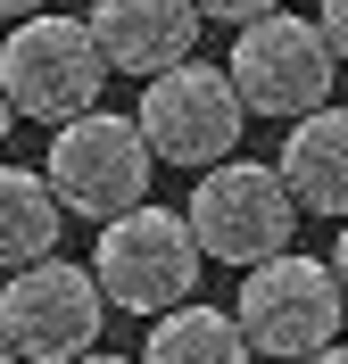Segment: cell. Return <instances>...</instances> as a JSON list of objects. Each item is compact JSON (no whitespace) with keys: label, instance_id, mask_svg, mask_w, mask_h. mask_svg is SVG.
Returning a JSON list of instances; mask_svg holds the SVG:
<instances>
[{"label":"cell","instance_id":"obj_1","mask_svg":"<svg viewBox=\"0 0 348 364\" xmlns=\"http://www.w3.org/2000/svg\"><path fill=\"white\" fill-rule=\"evenodd\" d=\"M340 315H348V298L332 282V265L299 257V249L249 265V282L232 298V323H241L249 356H282V364H307L324 348H340Z\"/></svg>","mask_w":348,"mask_h":364},{"label":"cell","instance_id":"obj_2","mask_svg":"<svg viewBox=\"0 0 348 364\" xmlns=\"http://www.w3.org/2000/svg\"><path fill=\"white\" fill-rule=\"evenodd\" d=\"M199 265H208V257L191 249L183 207H133V215L100 224V249H92L100 298H108V306H125V315H149V323L174 315V306H191Z\"/></svg>","mask_w":348,"mask_h":364},{"label":"cell","instance_id":"obj_3","mask_svg":"<svg viewBox=\"0 0 348 364\" xmlns=\"http://www.w3.org/2000/svg\"><path fill=\"white\" fill-rule=\"evenodd\" d=\"M100 83H108V67H100L92 33H83V17H17L9 25V42H0V100H9V116H33V124H75V116L100 108Z\"/></svg>","mask_w":348,"mask_h":364},{"label":"cell","instance_id":"obj_4","mask_svg":"<svg viewBox=\"0 0 348 364\" xmlns=\"http://www.w3.org/2000/svg\"><path fill=\"white\" fill-rule=\"evenodd\" d=\"M149 174H158V158H149L141 124L133 116H108V108L58 124L50 133V158H42L50 199L67 207V215H100V224L149 207Z\"/></svg>","mask_w":348,"mask_h":364},{"label":"cell","instance_id":"obj_5","mask_svg":"<svg viewBox=\"0 0 348 364\" xmlns=\"http://www.w3.org/2000/svg\"><path fill=\"white\" fill-rule=\"evenodd\" d=\"M232 100H241V116H274V124H307L315 108H332V50L324 33H315V17H282V9H265L257 25H241L232 33Z\"/></svg>","mask_w":348,"mask_h":364},{"label":"cell","instance_id":"obj_6","mask_svg":"<svg viewBox=\"0 0 348 364\" xmlns=\"http://www.w3.org/2000/svg\"><path fill=\"white\" fill-rule=\"evenodd\" d=\"M100 323H108V298H100L92 265H67V257H42L0 282V340L17 364H83L100 356Z\"/></svg>","mask_w":348,"mask_h":364},{"label":"cell","instance_id":"obj_7","mask_svg":"<svg viewBox=\"0 0 348 364\" xmlns=\"http://www.w3.org/2000/svg\"><path fill=\"white\" fill-rule=\"evenodd\" d=\"M191 224V249L216 257V265H265V257H290V232H299V207H290V191H282L274 166H208L199 174V191H191L183 207Z\"/></svg>","mask_w":348,"mask_h":364},{"label":"cell","instance_id":"obj_8","mask_svg":"<svg viewBox=\"0 0 348 364\" xmlns=\"http://www.w3.org/2000/svg\"><path fill=\"white\" fill-rule=\"evenodd\" d=\"M141 141H149V158L158 166H191V174H208V166H232L241 149V100H232V75L208 67V58H191V67L158 75V83H141Z\"/></svg>","mask_w":348,"mask_h":364},{"label":"cell","instance_id":"obj_9","mask_svg":"<svg viewBox=\"0 0 348 364\" xmlns=\"http://www.w3.org/2000/svg\"><path fill=\"white\" fill-rule=\"evenodd\" d=\"M83 33H92L108 75H141V83L199 58V9L191 0H100V9H83Z\"/></svg>","mask_w":348,"mask_h":364},{"label":"cell","instance_id":"obj_10","mask_svg":"<svg viewBox=\"0 0 348 364\" xmlns=\"http://www.w3.org/2000/svg\"><path fill=\"white\" fill-rule=\"evenodd\" d=\"M274 174L299 215H340L348 224V108H315L307 124H290Z\"/></svg>","mask_w":348,"mask_h":364},{"label":"cell","instance_id":"obj_11","mask_svg":"<svg viewBox=\"0 0 348 364\" xmlns=\"http://www.w3.org/2000/svg\"><path fill=\"white\" fill-rule=\"evenodd\" d=\"M58 232H67V207L50 199V182L25 166H0V273L58 257Z\"/></svg>","mask_w":348,"mask_h":364},{"label":"cell","instance_id":"obj_12","mask_svg":"<svg viewBox=\"0 0 348 364\" xmlns=\"http://www.w3.org/2000/svg\"><path fill=\"white\" fill-rule=\"evenodd\" d=\"M141 364H257L249 340H241V323L224 306H174V315L149 323V340H141Z\"/></svg>","mask_w":348,"mask_h":364},{"label":"cell","instance_id":"obj_13","mask_svg":"<svg viewBox=\"0 0 348 364\" xmlns=\"http://www.w3.org/2000/svg\"><path fill=\"white\" fill-rule=\"evenodd\" d=\"M315 33H324L332 67H348V0H324V9H315Z\"/></svg>","mask_w":348,"mask_h":364},{"label":"cell","instance_id":"obj_14","mask_svg":"<svg viewBox=\"0 0 348 364\" xmlns=\"http://www.w3.org/2000/svg\"><path fill=\"white\" fill-rule=\"evenodd\" d=\"M324 265H332V282H340V298H348V224H340V240H332V257H324Z\"/></svg>","mask_w":348,"mask_h":364},{"label":"cell","instance_id":"obj_15","mask_svg":"<svg viewBox=\"0 0 348 364\" xmlns=\"http://www.w3.org/2000/svg\"><path fill=\"white\" fill-rule=\"evenodd\" d=\"M307 364H348V348H324V356H307Z\"/></svg>","mask_w":348,"mask_h":364},{"label":"cell","instance_id":"obj_16","mask_svg":"<svg viewBox=\"0 0 348 364\" xmlns=\"http://www.w3.org/2000/svg\"><path fill=\"white\" fill-rule=\"evenodd\" d=\"M9 124H17V116H9V100H0V141H9Z\"/></svg>","mask_w":348,"mask_h":364},{"label":"cell","instance_id":"obj_17","mask_svg":"<svg viewBox=\"0 0 348 364\" xmlns=\"http://www.w3.org/2000/svg\"><path fill=\"white\" fill-rule=\"evenodd\" d=\"M83 364H125V356H83Z\"/></svg>","mask_w":348,"mask_h":364},{"label":"cell","instance_id":"obj_18","mask_svg":"<svg viewBox=\"0 0 348 364\" xmlns=\"http://www.w3.org/2000/svg\"><path fill=\"white\" fill-rule=\"evenodd\" d=\"M0 364H17V356H9V340H0Z\"/></svg>","mask_w":348,"mask_h":364}]
</instances>
